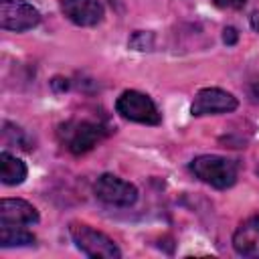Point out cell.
<instances>
[{
  "instance_id": "obj_1",
  "label": "cell",
  "mask_w": 259,
  "mask_h": 259,
  "mask_svg": "<svg viewBox=\"0 0 259 259\" xmlns=\"http://www.w3.org/2000/svg\"><path fill=\"white\" fill-rule=\"evenodd\" d=\"M190 170L194 172L196 178L221 190L231 188L237 182V162L223 156H214V154L198 156L190 162Z\"/></svg>"
},
{
  "instance_id": "obj_2",
  "label": "cell",
  "mask_w": 259,
  "mask_h": 259,
  "mask_svg": "<svg viewBox=\"0 0 259 259\" xmlns=\"http://www.w3.org/2000/svg\"><path fill=\"white\" fill-rule=\"evenodd\" d=\"M103 136H105V130L99 123L87 121V119H73L59 125V140L65 144V148L71 154H77V156L93 150Z\"/></svg>"
},
{
  "instance_id": "obj_3",
  "label": "cell",
  "mask_w": 259,
  "mask_h": 259,
  "mask_svg": "<svg viewBox=\"0 0 259 259\" xmlns=\"http://www.w3.org/2000/svg\"><path fill=\"white\" fill-rule=\"evenodd\" d=\"M69 231H71L75 245L87 257H93V259H119L121 257V251L117 249V245L101 231H95L89 225H81V223H73Z\"/></svg>"
},
{
  "instance_id": "obj_4",
  "label": "cell",
  "mask_w": 259,
  "mask_h": 259,
  "mask_svg": "<svg viewBox=\"0 0 259 259\" xmlns=\"http://www.w3.org/2000/svg\"><path fill=\"white\" fill-rule=\"evenodd\" d=\"M115 109L121 117L130 119V121H138V123H146V125H158L162 121L156 103L140 91H123L117 101H115Z\"/></svg>"
},
{
  "instance_id": "obj_5",
  "label": "cell",
  "mask_w": 259,
  "mask_h": 259,
  "mask_svg": "<svg viewBox=\"0 0 259 259\" xmlns=\"http://www.w3.org/2000/svg\"><path fill=\"white\" fill-rule=\"evenodd\" d=\"M40 22V12L24 0H2L0 2V26L4 30L24 32Z\"/></svg>"
},
{
  "instance_id": "obj_6",
  "label": "cell",
  "mask_w": 259,
  "mask_h": 259,
  "mask_svg": "<svg viewBox=\"0 0 259 259\" xmlns=\"http://www.w3.org/2000/svg\"><path fill=\"white\" fill-rule=\"evenodd\" d=\"M93 190L101 202L111 204V206H132L138 200L136 186L113 174H101Z\"/></svg>"
},
{
  "instance_id": "obj_7",
  "label": "cell",
  "mask_w": 259,
  "mask_h": 259,
  "mask_svg": "<svg viewBox=\"0 0 259 259\" xmlns=\"http://www.w3.org/2000/svg\"><path fill=\"white\" fill-rule=\"evenodd\" d=\"M237 97H233L231 93L219 89V87H206L200 89L192 101V115L200 117V115H214V113H231L237 109Z\"/></svg>"
},
{
  "instance_id": "obj_8",
  "label": "cell",
  "mask_w": 259,
  "mask_h": 259,
  "mask_svg": "<svg viewBox=\"0 0 259 259\" xmlns=\"http://www.w3.org/2000/svg\"><path fill=\"white\" fill-rule=\"evenodd\" d=\"M61 10L79 26H93L103 18V6L97 0H61Z\"/></svg>"
},
{
  "instance_id": "obj_9",
  "label": "cell",
  "mask_w": 259,
  "mask_h": 259,
  "mask_svg": "<svg viewBox=\"0 0 259 259\" xmlns=\"http://www.w3.org/2000/svg\"><path fill=\"white\" fill-rule=\"evenodd\" d=\"M38 223V212L32 204L20 198H4L0 202V225L26 227Z\"/></svg>"
},
{
  "instance_id": "obj_10",
  "label": "cell",
  "mask_w": 259,
  "mask_h": 259,
  "mask_svg": "<svg viewBox=\"0 0 259 259\" xmlns=\"http://www.w3.org/2000/svg\"><path fill=\"white\" fill-rule=\"evenodd\" d=\"M233 247L241 257H259V217H249L237 227Z\"/></svg>"
},
{
  "instance_id": "obj_11",
  "label": "cell",
  "mask_w": 259,
  "mask_h": 259,
  "mask_svg": "<svg viewBox=\"0 0 259 259\" xmlns=\"http://www.w3.org/2000/svg\"><path fill=\"white\" fill-rule=\"evenodd\" d=\"M0 178L8 186H16V184L24 182V178H26L24 162L8 152H2L0 154Z\"/></svg>"
},
{
  "instance_id": "obj_12",
  "label": "cell",
  "mask_w": 259,
  "mask_h": 259,
  "mask_svg": "<svg viewBox=\"0 0 259 259\" xmlns=\"http://www.w3.org/2000/svg\"><path fill=\"white\" fill-rule=\"evenodd\" d=\"M34 243V235L20 229V227H8L2 225L0 229V245L2 247H24V245H32Z\"/></svg>"
},
{
  "instance_id": "obj_13",
  "label": "cell",
  "mask_w": 259,
  "mask_h": 259,
  "mask_svg": "<svg viewBox=\"0 0 259 259\" xmlns=\"http://www.w3.org/2000/svg\"><path fill=\"white\" fill-rule=\"evenodd\" d=\"M2 132L12 134V138H10V136H6V138H4V142H6V144H12V142H14V144H18L22 150H30V142L26 140V136H24V132H22L20 127L10 125L8 121H4V130H2Z\"/></svg>"
},
{
  "instance_id": "obj_14",
  "label": "cell",
  "mask_w": 259,
  "mask_h": 259,
  "mask_svg": "<svg viewBox=\"0 0 259 259\" xmlns=\"http://www.w3.org/2000/svg\"><path fill=\"white\" fill-rule=\"evenodd\" d=\"M130 45L136 49V51H150L152 49V45H154V36H152V32H136L134 36H132V40H130Z\"/></svg>"
},
{
  "instance_id": "obj_15",
  "label": "cell",
  "mask_w": 259,
  "mask_h": 259,
  "mask_svg": "<svg viewBox=\"0 0 259 259\" xmlns=\"http://www.w3.org/2000/svg\"><path fill=\"white\" fill-rule=\"evenodd\" d=\"M219 8H233V10H239L245 6L247 0H212Z\"/></svg>"
},
{
  "instance_id": "obj_16",
  "label": "cell",
  "mask_w": 259,
  "mask_h": 259,
  "mask_svg": "<svg viewBox=\"0 0 259 259\" xmlns=\"http://www.w3.org/2000/svg\"><path fill=\"white\" fill-rule=\"evenodd\" d=\"M237 38H239V34H237V30H235L233 26H227V28L223 30V40H225L227 45H235Z\"/></svg>"
},
{
  "instance_id": "obj_17",
  "label": "cell",
  "mask_w": 259,
  "mask_h": 259,
  "mask_svg": "<svg viewBox=\"0 0 259 259\" xmlns=\"http://www.w3.org/2000/svg\"><path fill=\"white\" fill-rule=\"evenodd\" d=\"M251 26H253V28H255V30L259 32V10L251 14Z\"/></svg>"
},
{
  "instance_id": "obj_18",
  "label": "cell",
  "mask_w": 259,
  "mask_h": 259,
  "mask_svg": "<svg viewBox=\"0 0 259 259\" xmlns=\"http://www.w3.org/2000/svg\"><path fill=\"white\" fill-rule=\"evenodd\" d=\"M253 95H255V99H259V81L253 85Z\"/></svg>"
},
{
  "instance_id": "obj_19",
  "label": "cell",
  "mask_w": 259,
  "mask_h": 259,
  "mask_svg": "<svg viewBox=\"0 0 259 259\" xmlns=\"http://www.w3.org/2000/svg\"><path fill=\"white\" fill-rule=\"evenodd\" d=\"M257 174H259V168H257Z\"/></svg>"
}]
</instances>
